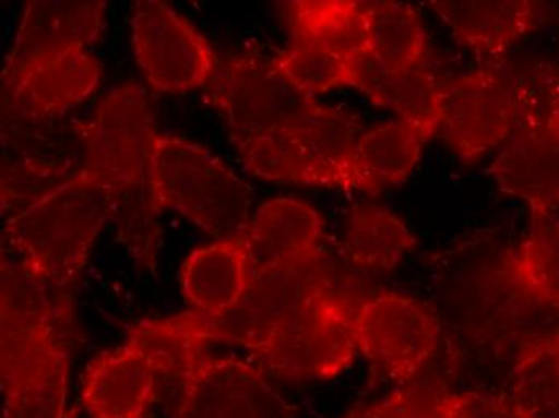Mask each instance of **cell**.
Segmentation results:
<instances>
[{"label": "cell", "mask_w": 559, "mask_h": 418, "mask_svg": "<svg viewBox=\"0 0 559 418\" xmlns=\"http://www.w3.org/2000/svg\"><path fill=\"white\" fill-rule=\"evenodd\" d=\"M156 134L145 92L129 83L110 92L85 131L83 175L107 190L118 239L143 270H155L162 241L153 196Z\"/></svg>", "instance_id": "6da1fadb"}, {"label": "cell", "mask_w": 559, "mask_h": 418, "mask_svg": "<svg viewBox=\"0 0 559 418\" xmlns=\"http://www.w3.org/2000/svg\"><path fill=\"white\" fill-rule=\"evenodd\" d=\"M2 253L0 385L5 418H63L70 358L58 338L63 306L22 263Z\"/></svg>", "instance_id": "7a4b0ae2"}, {"label": "cell", "mask_w": 559, "mask_h": 418, "mask_svg": "<svg viewBox=\"0 0 559 418\" xmlns=\"http://www.w3.org/2000/svg\"><path fill=\"white\" fill-rule=\"evenodd\" d=\"M110 217L107 190L81 172L10 217L3 237L22 263L58 294L78 280Z\"/></svg>", "instance_id": "3957f363"}, {"label": "cell", "mask_w": 559, "mask_h": 418, "mask_svg": "<svg viewBox=\"0 0 559 418\" xmlns=\"http://www.w3.org/2000/svg\"><path fill=\"white\" fill-rule=\"evenodd\" d=\"M359 134V118L353 111L316 100L288 128L235 145L255 178L364 190L356 168Z\"/></svg>", "instance_id": "277c9868"}, {"label": "cell", "mask_w": 559, "mask_h": 418, "mask_svg": "<svg viewBox=\"0 0 559 418\" xmlns=\"http://www.w3.org/2000/svg\"><path fill=\"white\" fill-rule=\"evenodd\" d=\"M158 214L174 210L217 240L245 236L251 226L252 192L210 150L158 135L153 159Z\"/></svg>", "instance_id": "5b68a950"}, {"label": "cell", "mask_w": 559, "mask_h": 418, "mask_svg": "<svg viewBox=\"0 0 559 418\" xmlns=\"http://www.w3.org/2000/svg\"><path fill=\"white\" fill-rule=\"evenodd\" d=\"M332 290L322 251L254 272L243 297L219 318H206L213 342L254 351L312 299Z\"/></svg>", "instance_id": "8992f818"}, {"label": "cell", "mask_w": 559, "mask_h": 418, "mask_svg": "<svg viewBox=\"0 0 559 418\" xmlns=\"http://www.w3.org/2000/svg\"><path fill=\"white\" fill-rule=\"evenodd\" d=\"M354 315L333 290L309 302L252 351L261 369L292 380L335 377L356 355Z\"/></svg>", "instance_id": "52a82bcc"}, {"label": "cell", "mask_w": 559, "mask_h": 418, "mask_svg": "<svg viewBox=\"0 0 559 418\" xmlns=\"http://www.w3.org/2000/svg\"><path fill=\"white\" fill-rule=\"evenodd\" d=\"M207 98L223 115L235 144L288 128L316 101L296 89L277 59L255 53L221 63L207 84Z\"/></svg>", "instance_id": "ba28073f"}, {"label": "cell", "mask_w": 559, "mask_h": 418, "mask_svg": "<svg viewBox=\"0 0 559 418\" xmlns=\"http://www.w3.org/2000/svg\"><path fill=\"white\" fill-rule=\"evenodd\" d=\"M132 46L143 76L163 92L206 86L221 64L206 37L162 0L135 2Z\"/></svg>", "instance_id": "9c48e42d"}, {"label": "cell", "mask_w": 559, "mask_h": 418, "mask_svg": "<svg viewBox=\"0 0 559 418\" xmlns=\"http://www.w3.org/2000/svg\"><path fill=\"white\" fill-rule=\"evenodd\" d=\"M516 124L514 87L493 68H480L442 84L436 134L460 159L475 163L502 144Z\"/></svg>", "instance_id": "30bf717a"}, {"label": "cell", "mask_w": 559, "mask_h": 418, "mask_svg": "<svg viewBox=\"0 0 559 418\" xmlns=\"http://www.w3.org/2000/svg\"><path fill=\"white\" fill-rule=\"evenodd\" d=\"M357 346L386 375L408 380L438 348V315L415 299L383 295L354 315Z\"/></svg>", "instance_id": "8fae6325"}, {"label": "cell", "mask_w": 559, "mask_h": 418, "mask_svg": "<svg viewBox=\"0 0 559 418\" xmlns=\"http://www.w3.org/2000/svg\"><path fill=\"white\" fill-rule=\"evenodd\" d=\"M105 2L34 0L26 5L12 50L7 53L2 87L10 86L26 71L60 59L74 50L87 49L104 25Z\"/></svg>", "instance_id": "7c38bea8"}, {"label": "cell", "mask_w": 559, "mask_h": 418, "mask_svg": "<svg viewBox=\"0 0 559 418\" xmlns=\"http://www.w3.org/2000/svg\"><path fill=\"white\" fill-rule=\"evenodd\" d=\"M174 418H295L262 369L234 358H204L180 394Z\"/></svg>", "instance_id": "4fadbf2b"}, {"label": "cell", "mask_w": 559, "mask_h": 418, "mask_svg": "<svg viewBox=\"0 0 559 418\" xmlns=\"http://www.w3.org/2000/svg\"><path fill=\"white\" fill-rule=\"evenodd\" d=\"M490 172L534 214H550L559 208L558 132L548 122H516Z\"/></svg>", "instance_id": "5bb4252c"}, {"label": "cell", "mask_w": 559, "mask_h": 418, "mask_svg": "<svg viewBox=\"0 0 559 418\" xmlns=\"http://www.w3.org/2000/svg\"><path fill=\"white\" fill-rule=\"evenodd\" d=\"M213 342L206 318L195 311L168 319H150L129 329L126 345L145 356L156 379V394H180L192 382Z\"/></svg>", "instance_id": "9a60e30c"}, {"label": "cell", "mask_w": 559, "mask_h": 418, "mask_svg": "<svg viewBox=\"0 0 559 418\" xmlns=\"http://www.w3.org/2000/svg\"><path fill=\"white\" fill-rule=\"evenodd\" d=\"M102 64L85 49L47 61L2 87L3 104L22 117H57L76 107L100 83Z\"/></svg>", "instance_id": "2e32d148"}, {"label": "cell", "mask_w": 559, "mask_h": 418, "mask_svg": "<svg viewBox=\"0 0 559 418\" xmlns=\"http://www.w3.org/2000/svg\"><path fill=\"white\" fill-rule=\"evenodd\" d=\"M251 277L247 234L198 248L180 271L182 294L198 314L219 318L237 306Z\"/></svg>", "instance_id": "e0dca14e"}, {"label": "cell", "mask_w": 559, "mask_h": 418, "mask_svg": "<svg viewBox=\"0 0 559 418\" xmlns=\"http://www.w3.org/2000/svg\"><path fill=\"white\" fill-rule=\"evenodd\" d=\"M156 396V379L145 356L126 345L88 367L83 404L92 418H143Z\"/></svg>", "instance_id": "ac0fdd59"}, {"label": "cell", "mask_w": 559, "mask_h": 418, "mask_svg": "<svg viewBox=\"0 0 559 418\" xmlns=\"http://www.w3.org/2000/svg\"><path fill=\"white\" fill-rule=\"evenodd\" d=\"M319 211L295 199H274L255 211L247 232L251 274L319 253Z\"/></svg>", "instance_id": "d6986e66"}, {"label": "cell", "mask_w": 559, "mask_h": 418, "mask_svg": "<svg viewBox=\"0 0 559 418\" xmlns=\"http://www.w3.org/2000/svg\"><path fill=\"white\" fill-rule=\"evenodd\" d=\"M432 10L453 36L480 56H500L534 26L527 0H436Z\"/></svg>", "instance_id": "ffe728a7"}, {"label": "cell", "mask_w": 559, "mask_h": 418, "mask_svg": "<svg viewBox=\"0 0 559 418\" xmlns=\"http://www.w3.org/2000/svg\"><path fill=\"white\" fill-rule=\"evenodd\" d=\"M436 134V121L401 120L386 122L360 135L356 168L364 192L378 193L399 186L417 166L426 142Z\"/></svg>", "instance_id": "44dd1931"}, {"label": "cell", "mask_w": 559, "mask_h": 418, "mask_svg": "<svg viewBox=\"0 0 559 418\" xmlns=\"http://www.w3.org/2000/svg\"><path fill=\"white\" fill-rule=\"evenodd\" d=\"M292 12L295 39L317 44L350 64L370 53V3L302 0L293 3Z\"/></svg>", "instance_id": "7402d4cb"}, {"label": "cell", "mask_w": 559, "mask_h": 418, "mask_svg": "<svg viewBox=\"0 0 559 418\" xmlns=\"http://www.w3.org/2000/svg\"><path fill=\"white\" fill-rule=\"evenodd\" d=\"M414 234L390 210L360 205L349 214L343 250L347 261L364 272H390L415 248Z\"/></svg>", "instance_id": "603a6c76"}, {"label": "cell", "mask_w": 559, "mask_h": 418, "mask_svg": "<svg viewBox=\"0 0 559 418\" xmlns=\"http://www.w3.org/2000/svg\"><path fill=\"white\" fill-rule=\"evenodd\" d=\"M353 67L359 83L357 89L364 91L378 107L394 111L401 120L436 121L442 84L421 64L404 73L384 74L368 53Z\"/></svg>", "instance_id": "cb8c5ba5"}, {"label": "cell", "mask_w": 559, "mask_h": 418, "mask_svg": "<svg viewBox=\"0 0 559 418\" xmlns=\"http://www.w3.org/2000/svg\"><path fill=\"white\" fill-rule=\"evenodd\" d=\"M370 59L384 74L404 73L421 63L426 34L414 7L402 2L370 3Z\"/></svg>", "instance_id": "d4e9b609"}, {"label": "cell", "mask_w": 559, "mask_h": 418, "mask_svg": "<svg viewBox=\"0 0 559 418\" xmlns=\"http://www.w3.org/2000/svg\"><path fill=\"white\" fill-rule=\"evenodd\" d=\"M507 401L523 418H559V351L548 335L521 349Z\"/></svg>", "instance_id": "484cf974"}, {"label": "cell", "mask_w": 559, "mask_h": 418, "mask_svg": "<svg viewBox=\"0 0 559 418\" xmlns=\"http://www.w3.org/2000/svg\"><path fill=\"white\" fill-rule=\"evenodd\" d=\"M521 290L540 304L559 309V219L535 214L526 240L511 261Z\"/></svg>", "instance_id": "4316f807"}, {"label": "cell", "mask_w": 559, "mask_h": 418, "mask_svg": "<svg viewBox=\"0 0 559 418\" xmlns=\"http://www.w3.org/2000/svg\"><path fill=\"white\" fill-rule=\"evenodd\" d=\"M277 63L296 89L310 98L336 87H359L353 64L309 40L293 37Z\"/></svg>", "instance_id": "83f0119b"}, {"label": "cell", "mask_w": 559, "mask_h": 418, "mask_svg": "<svg viewBox=\"0 0 559 418\" xmlns=\"http://www.w3.org/2000/svg\"><path fill=\"white\" fill-rule=\"evenodd\" d=\"M448 418H523L508 401L483 394H449Z\"/></svg>", "instance_id": "f1b7e54d"}, {"label": "cell", "mask_w": 559, "mask_h": 418, "mask_svg": "<svg viewBox=\"0 0 559 418\" xmlns=\"http://www.w3.org/2000/svg\"><path fill=\"white\" fill-rule=\"evenodd\" d=\"M346 418H417L414 390L408 386V389L397 391L380 403L353 410Z\"/></svg>", "instance_id": "f546056e"}, {"label": "cell", "mask_w": 559, "mask_h": 418, "mask_svg": "<svg viewBox=\"0 0 559 418\" xmlns=\"http://www.w3.org/2000/svg\"><path fill=\"white\" fill-rule=\"evenodd\" d=\"M548 126L554 128L559 134V81L555 86L554 98H551L550 117H548Z\"/></svg>", "instance_id": "4dcf8cb0"}, {"label": "cell", "mask_w": 559, "mask_h": 418, "mask_svg": "<svg viewBox=\"0 0 559 418\" xmlns=\"http://www.w3.org/2000/svg\"><path fill=\"white\" fill-rule=\"evenodd\" d=\"M548 338L551 339V343H554L555 348L559 351V330L557 332L547 333Z\"/></svg>", "instance_id": "1f68e13d"}]
</instances>
